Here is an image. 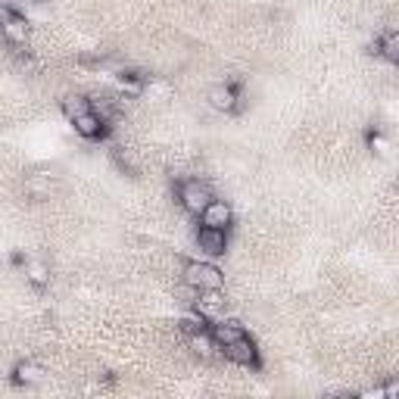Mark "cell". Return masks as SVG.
Masks as SVG:
<instances>
[{
  "instance_id": "6da1fadb",
  "label": "cell",
  "mask_w": 399,
  "mask_h": 399,
  "mask_svg": "<svg viewBox=\"0 0 399 399\" xmlns=\"http://www.w3.org/2000/svg\"><path fill=\"white\" fill-rule=\"evenodd\" d=\"M184 281H187V287H197V291H222V269L213 262H187V269H184Z\"/></svg>"
},
{
  "instance_id": "7a4b0ae2",
  "label": "cell",
  "mask_w": 399,
  "mask_h": 399,
  "mask_svg": "<svg viewBox=\"0 0 399 399\" xmlns=\"http://www.w3.org/2000/svg\"><path fill=\"white\" fill-rule=\"evenodd\" d=\"M209 203H213V197H209L206 184H200V181H187V184L181 187V206L187 209V213L203 215V213H206Z\"/></svg>"
},
{
  "instance_id": "3957f363",
  "label": "cell",
  "mask_w": 399,
  "mask_h": 399,
  "mask_svg": "<svg viewBox=\"0 0 399 399\" xmlns=\"http://www.w3.org/2000/svg\"><path fill=\"white\" fill-rule=\"evenodd\" d=\"M197 247L203 249L206 256H225V249H228V231L225 228H203L197 231Z\"/></svg>"
},
{
  "instance_id": "277c9868",
  "label": "cell",
  "mask_w": 399,
  "mask_h": 399,
  "mask_svg": "<svg viewBox=\"0 0 399 399\" xmlns=\"http://www.w3.org/2000/svg\"><path fill=\"white\" fill-rule=\"evenodd\" d=\"M28 35H31V28H28L26 16H16L13 10H4V38H6V41L26 47Z\"/></svg>"
},
{
  "instance_id": "5b68a950",
  "label": "cell",
  "mask_w": 399,
  "mask_h": 399,
  "mask_svg": "<svg viewBox=\"0 0 399 399\" xmlns=\"http://www.w3.org/2000/svg\"><path fill=\"white\" fill-rule=\"evenodd\" d=\"M222 353L228 356L231 362H237V365H256V362H259V353H256V343L249 340V337H240V340L228 343V347H222Z\"/></svg>"
},
{
  "instance_id": "8992f818",
  "label": "cell",
  "mask_w": 399,
  "mask_h": 399,
  "mask_svg": "<svg viewBox=\"0 0 399 399\" xmlns=\"http://www.w3.org/2000/svg\"><path fill=\"white\" fill-rule=\"evenodd\" d=\"M193 309H197L203 318H222V312H225V296L218 293V291H200L197 300H193Z\"/></svg>"
},
{
  "instance_id": "52a82bcc",
  "label": "cell",
  "mask_w": 399,
  "mask_h": 399,
  "mask_svg": "<svg viewBox=\"0 0 399 399\" xmlns=\"http://www.w3.org/2000/svg\"><path fill=\"white\" fill-rule=\"evenodd\" d=\"M200 218H203V225H206V228H225V231H228V225H231L234 215H231V206L225 200H213Z\"/></svg>"
},
{
  "instance_id": "ba28073f",
  "label": "cell",
  "mask_w": 399,
  "mask_h": 399,
  "mask_svg": "<svg viewBox=\"0 0 399 399\" xmlns=\"http://www.w3.org/2000/svg\"><path fill=\"white\" fill-rule=\"evenodd\" d=\"M209 106L218 109V113H234L237 109V91L231 84H215L209 91Z\"/></svg>"
},
{
  "instance_id": "9c48e42d",
  "label": "cell",
  "mask_w": 399,
  "mask_h": 399,
  "mask_svg": "<svg viewBox=\"0 0 399 399\" xmlns=\"http://www.w3.org/2000/svg\"><path fill=\"white\" fill-rule=\"evenodd\" d=\"M13 381L19 387H31V384H41L44 381V369L38 362H19L13 369Z\"/></svg>"
},
{
  "instance_id": "30bf717a",
  "label": "cell",
  "mask_w": 399,
  "mask_h": 399,
  "mask_svg": "<svg viewBox=\"0 0 399 399\" xmlns=\"http://www.w3.org/2000/svg\"><path fill=\"white\" fill-rule=\"evenodd\" d=\"M72 125L82 137H100L103 135V119H100L94 109H88V113H82L78 119H72Z\"/></svg>"
},
{
  "instance_id": "8fae6325",
  "label": "cell",
  "mask_w": 399,
  "mask_h": 399,
  "mask_svg": "<svg viewBox=\"0 0 399 399\" xmlns=\"http://www.w3.org/2000/svg\"><path fill=\"white\" fill-rule=\"evenodd\" d=\"M213 337H215L218 347H228V343L247 337V331L240 327V322H218V325L213 327Z\"/></svg>"
},
{
  "instance_id": "7c38bea8",
  "label": "cell",
  "mask_w": 399,
  "mask_h": 399,
  "mask_svg": "<svg viewBox=\"0 0 399 399\" xmlns=\"http://www.w3.org/2000/svg\"><path fill=\"white\" fill-rule=\"evenodd\" d=\"M187 343H191V349L197 356H213L215 353V337H213V331H197V334H191V337H187Z\"/></svg>"
},
{
  "instance_id": "4fadbf2b",
  "label": "cell",
  "mask_w": 399,
  "mask_h": 399,
  "mask_svg": "<svg viewBox=\"0 0 399 399\" xmlns=\"http://www.w3.org/2000/svg\"><path fill=\"white\" fill-rule=\"evenodd\" d=\"M26 278L35 287H47V284H50V269H47L41 259H28L26 262Z\"/></svg>"
},
{
  "instance_id": "5bb4252c",
  "label": "cell",
  "mask_w": 399,
  "mask_h": 399,
  "mask_svg": "<svg viewBox=\"0 0 399 399\" xmlns=\"http://www.w3.org/2000/svg\"><path fill=\"white\" fill-rule=\"evenodd\" d=\"M378 50L384 53V57H387L390 62H396V66H399V31H387V35L381 38Z\"/></svg>"
},
{
  "instance_id": "9a60e30c",
  "label": "cell",
  "mask_w": 399,
  "mask_h": 399,
  "mask_svg": "<svg viewBox=\"0 0 399 399\" xmlns=\"http://www.w3.org/2000/svg\"><path fill=\"white\" fill-rule=\"evenodd\" d=\"M91 109V100H84V97H78V94H72V97H66L62 100V113L69 116V122L78 119L82 113H88Z\"/></svg>"
},
{
  "instance_id": "2e32d148",
  "label": "cell",
  "mask_w": 399,
  "mask_h": 399,
  "mask_svg": "<svg viewBox=\"0 0 399 399\" xmlns=\"http://www.w3.org/2000/svg\"><path fill=\"white\" fill-rule=\"evenodd\" d=\"M119 88H122L125 94H131V97H137V94L144 91V82H140L137 75H122V78H119Z\"/></svg>"
},
{
  "instance_id": "e0dca14e",
  "label": "cell",
  "mask_w": 399,
  "mask_h": 399,
  "mask_svg": "<svg viewBox=\"0 0 399 399\" xmlns=\"http://www.w3.org/2000/svg\"><path fill=\"white\" fill-rule=\"evenodd\" d=\"M203 322H206V318L200 315H187V318H181V331L187 334V337H191V334H197V331H206V327H203Z\"/></svg>"
},
{
  "instance_id": "ac0fdd59",
  "label": "cell",
  "mask_w": 399,
  "mask_h": 399,
  "mask_svg": "<svg viewBox=\"0 0 399 399\" xmlns=\"http://www.w3.org/2000/svg\"><path fill=\"white\" fill-rule=\"evenodd\" d=\"M362 396H365V399H381V396H387V387H374V390H362Z\"/></svg>"
}]
</instances>
